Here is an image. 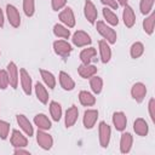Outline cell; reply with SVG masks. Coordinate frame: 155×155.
<instances>
[{
	"label": "cell",
	"mask_w": 155,
	"mask_h": 155,
	"mask_svg": "<svg viewBox=\"0 0 155 155\" xmlns=\"http://www.w3.org/2000/svg\"><path fill=\"white\" fill-rule=\"evenodd\" d=\"M96 27H97V31L105 39V41H107L108 44L114 45V44L116 42V38H117V36H116V31H115L111 27L107 25L105 22L98 21L97 24H96Z\"/></svg>",
	"instance_id": "6da1fadb"
},
{
	"label": "cell",
	"mask_w": 155,
	"mask_h": 155,
	"mask_svg": "<svg viewBox=\"0 0 155 155\" xmlns=\"http://www.w3.org/2000/svg\"><path fill=\"white\" fill-rule=\"evenodd\" d=\"M98 132H99V144H101V147L102 148H107L109 145L110 136H111L110 126L107 122L101 121L99 126H98Z\"/></svg>",
	"instance_id": "7a4b0ae2"
},
{
	"label": "cell",
	"mask_w": 155,
	"mask_h": 155,
	"mask_svg": "<svg viewBox=\"0 0 155 155\" xmlns=\"http://www.w3.org/2000/svg\"><path fill=\"white\" fill-rule=\"evenodd\" d=\"M53 50H54L56 54H58V56H61L63 58L68 57L73 51L71 45L65 40H56L53 42Z\"/></svg>",
	"instance_id": "3957f363"
},
{
	"label": "cell",
	"mask_w": 155,
	"mask_h": 155,
	"mask_svg": "<svg viewBox=\"0 0 155 155\" xmlns=\"http://www.w3.org/2000/svg\"><path fill=\"white\" fill-rule=\"evenodd\" d=\"M36 142L44 150H50L53 145V138L46 131H42V130H38Z\"/></svg>",
	"instance_id": "277c9868"
},
{
	"label": "cell",
	"mask_w": 155,
	"mask_h": 155,
	"mask_svg": "<svg viewBox=\"0 0 155 155\" xmlns=\"http://www.w3.org/2000/svg\"><path fill=\"white\" fill-rule=\"evenodd\" d=\"M71 40H73V44L75 46H78V47H84V46H87V45H90L92 42L91 36L84 30L75 31L73 34V39Z\"/></svg>",
	"instance_id": "5b68a950"
},
{
	"label": "cell",
	"mask_w": 155,
	"mask_h": 155,
	"mask_svg": "<svg viewBox=\"0 0 155 155\" xmlns=\"http://www.w3.org/2000/svg\"><path fill=\"white\" fill-rule=\"evenodd\" d=\"M6 15H7V19H8V23L13 27V28H18L19 24H21V16H19V12L18 10L13 6V5H7L6 6Z\"/></svg>",
	"instance_id": "8992f818"
},
{
	"label": "cell",
	"mask_w": 155,
	"mask_h": 155,
	"mask_svg": "<svg viewBox=\"0 0 155 155\" xmlns=\"http://www.w3.org/2000/svg\"><path fill=\"white\" fill-rule=\"evenodd\" d=\"M147 94V87L142 82H136L131 88V96L137 103H142Z\"/></svg>",
	"instance_id": "52a82bcc"
},
{
	"label": "cell",
	"mask_w": 155,
	"mask_h": 155,
	"mask_svg": "<svg viewBox=\"0 0 155 155\" xmlns=\"http://www.w3.org/2000/svg\"><path fill=\"white\" fill-rule=\"evenodd\" d=\"M97 119H98V110H96V109H87L84 113V117H82V124H84L85 128L91 130L96 125Z\"/></svg>",
	"instance_id": "ba28073f"
},
{
	"label": "cell",
	"mask_w": 155,
	"mask_h": 155,
	"mask_svg": "<svg viewBox=\"0 0 155 155\" xmlns=\"http://www.w3.org/2000/svg\"><path fill=\"white\" fill-rule=\"evenodd\" d=\"M84 13H85V17L86 19L91 23V24H94L96 21H97V8L94 6V4L91 1V0H86L85 1V6H84Z\"/></svg>",
	"instance_id": "9c48e42d"
},
{
	"label": "cell",
	"mask_w": 155,
	"mask_h": 155,
	"mask_svg": "<svg viewBox=\"0 0 155 155\" xmlns=\"http://www.w3.org/2000/svg\"><path fill=\"white\" fill-rule=\"evenodd\" d=\"M19 78H21V85H22L23 92L27 96H30L31 94V88H33L31 87V78L24 68H22L19 70Z\"/></svg>",
	"instance_id": "30bf717a"
},
{
	"label": "cell",
	"mask_w": 155,
	"mask_h": 155,
	"mask_svg": "<svg viewBox=\"0 0 155 155\" xmlns=\"http://www.w3.org/2000/svg\"><path fill=\"white\" fill-rule=\"evenodd\" d=\"M59 19L63 24H65V27L68 28H73L75 27V16L74 12L70 7H65L61 13H59Z\"/></svg>",
	"instance_id": "8fae6325"
},
{
	"label": "cell",
	"mask_w": 155,
	"mask_h": 155,
	"mask_svg": "<svg viewBox=\"0 0 155 155\" xmlns=\"http://www.w3.org/2000/svg\"><path fill=\"white\" fill-rule=\"evenodd\" d=\"M7 75H8V82L12 88H17L18 86V68L13 62H10L6 68Z\"/></svg>",
	"instance_id": "7c38bea8"
},
{
	"label": "cell",
	"mask_w": 155,
	"mask_h": 155,
	"mask_svg": "<svg viewBox=\"0 0 155 155\" xmlns=\"http://www.w3.org/2000/svg\"><path fill=\"white\" fill-rule=\"evenodd\" d=\"M122 19H124V23L127 28H132L136 23V15H134V11L131 6H128L127 4L124 6V11H122Z\"/></svg>",
	"instance_id": "4fadbf2b"
},
{
	"label": "cell",
	"mask_w": 155,
	"mask_h": 155,
	"mask_svg": "<svg viewBox=\"0 0 155 155\" xmlns=\"http://www.w3.org/2000/svg\"><path fill=\"white\" fill-rule=\"evenodd\" d=\"M78 116H79V109H78V107L71 105L70 108H68L67 111H65V116H64L65 127L74 126V124L78 121Z\"/></svg>",
	"instance_id": "5bb4252c"
},
{
	"label": "cell",
	"mask_w": 155,
	"mask_h": 155,
	"mask_svg": "<svg viewBox=\"0 0 155 155\" xmlns=\"http://www.w3.org/2000/svg\"><path fill=\"white\" fill-rule=\"evenodd\" d=\"M11 144L15 148H24L28 144V139L18 130H13L12 134H11Z\"/></svg>",
	"instance_id": "9a60e30c"
},
{
	"label": "cell",
	"mask_w": 155,
	"mask_h": 155,
	"mask_svg": "<svg viewBox=\"0 0 155 155\" xmlns=\"http://www.w3.org/2000/svg\"><path fill=\"white\" fill-rule=\"evenodd\" d=\"M98 47H99L101 61L103 63H108L111 58V48H110L109 44L105 40H99L98 41Z\"/></svg>",
	"instance_id": "2e32d148"
},
{
	"label": "cell",
	"mask_w": 155,
	"mask_h": 155,
	"mask_svg": "<svg viewBox=\"0 0 155 155\" xmlns=\"http://www.w3.org/2000/svg\"><path fill=\"white\" fill-rule=\"evenodd\" d=\"M78 73H79V75L81 76V78H84V79H90L91 76H93V75H96L97 74V67L96 65H93V64H81V65H79L78 67Z\"/></svg>",
	"instance_id": "e0dca14e"
},
{
	"label": "cell",
	"mask_w": 155,
	"mask_h": 155,
	"mask_svg": "<svg viewBox=\"0 0 155 155\" xmlns=\"http://www.w3.org/2000/svg\"><path fill=\"white\" fill-rule=\"evenodd\" d=\"M16 119H17V124H18V126L27 133V136L31 137V136L34 134V128H33L30 121L25 117V115H23V114H18V115L16 116Z\"/></svg>",
	"instance_id": "ac0fdd59"
},
{
	"label": "cell",
	"mask_w": 155,
	"mask_h": 155,
	"mask_svg": "<svg viewBox=\"0 0 155 155\" xmlns=\"http://www.w3.org/2000/svg\"><path fill=\"white\" fill-rule=\"evenodd\" d=\"M59 84H61V87L65 91H71L75 87V82H74L73 78L65 71L59 73Z\"/></svg>",
	"instance_id": "d6986e66"
},
{
	"label": "cell",
	"mask_w": 155,
	"mask_h": 155,
	"mask_svg": "<svg viewBox=\"0 0 155 155\" xmlns=\"http://www.w3.org/2000/svg\"><path fill=\"white\" fill-rule=\"evenodd\" d=\"M113 124L117 131H124L127 125V117L125 113L122 111H116L113 114Z\"/></svg>",
	"instance_id": "ffe728a7"
},
{
	"label": "cell",
	"mask_w": 155,
	"mask_h": 155,
	"mask_svg": "<svg viewBox=\"0 0 155 155\" xmlns=\"http://www.w3.org/2000/svg\"><path fill=\"white\" fill-rule=\"evenodd\" d=\"M132 143H133V138H132V134L126 132V133H122L121 134V138H120V151L122 154H127L130 153L131 148H132Z\"/></svg>",
	"instance_id": "44dd1931"
},
{
	"label": "cell",
	"mask_w": 155,
	"mask_h": 155,
	"mask_svg": "<svg viewBox=\"0 0 155 155\" xmlns=\"http://www.w3.org/2000/svg\"><path fill=\"white\" fill-rule=\"evenodd\" d=\"M133 130H134V132H136L138 136L144 137V136H147L148 132H149V126H148V124H147V121H145L144 119L138 117V119H136L134 122H133Z\"/></svg>",
	"instance_id": "7402d4cb"
},
{
	"label": "cell",
	"mask_w": 155,
	"mask_h": 155,
	"mask_svg": "<svg viewBox=\"0 0 155 155\" xmlns=\"http://www.w3.org/2000/svg\"><path fill=\"white\" fill-rule=\"evenodd\" d=\"M34 124H35V126H38L39 130H42V131H47L51 128V121L45 114L35 115L34 116Z\"/></svg>",
	"instance_id": "603a6c76"
},
{
	"label": "cell",
	"mask_w": 155,
	"mask_h": 155,
	"mask_svg": "<svg viewBox=\"0 0 155 155\" xmlns=\"http://www.w3.org/2000/svg\"><path fill=\"white\" fill-rule=\"evenodd\" d=\"M35 94H36V98L42 103V104H46L48 102V92L46 90V87L41 84V82H36L35 86Z\"/></svg>",
	"instance_id": "cb8c5ba5"
},
{
	"label": "cell",
	"mask_w": 155,
	"mask_h": 155,
	"mask_svg": "<svg viewBox=\"0 0 155 155\" xmlns=\"http://www.w3.org/2000/svg\"><path fill=\"white\" fill-rule=\"evenodd\" d=\"M79 101L84 107H92L96 104V97L87 91H81L79 93Z\"/></svg>",
	"instance_id": "d4e9b609"
},
{
	"label": "cell",
	"mask_w": 155,
	"mask_h": 155,
	"mask_svg": "<svg viewBox=\"0 0 155 155\" xmlns=\"http://www.w3.org/2000/svg\"><path fill=\"white\" fill-rule=\"evenodd\" d=\"M97 54V51L94 47H88V48H84L81 52H80V59L84 64H88L91 63V61L96 57Z\"/></svg>",
	"instance_id": "484cf974"
},
{
	"label": "cell",
	"mask_w": 155,
	"mask_h": 155,
	"mask_svg": "<svg viewBox=\"0 0 155 155\" xmlns=\"http://www.w3.org/2000/svg\"><path fill=\"white\" fill-rule=\"evenodd\" d=\"M40 75H41L44 82L46 84V86L48 88H54L56 87V78L51 71L45 70V69H40Z\"/></svg>",
	"instance_id": "4316f807"
},
{
	"label": "cell",
	"mask_w": 155,
	"mask_h": 155,
	"mask_svg": "<svg viewBox=\"0 0 155 155\" xmlns=\"http://www.w3.org/2000/svg\"><path fill=\"white\" fill-rule=\"evenodd\" d=\"M154 22H155V13L154 12H151L143 21V29L148 35H151L154 33Z\"/></svg>",
	"instance_id": "83f0119b"
},
{
	"label": "cell",
	"mask_w": 155,
	"mask_h": 155,
	"mask_svg": "<svg viewBox=\"0 0 155 155\" xmlns=\"http://www.w3.org/2000/svg\"><path fill=\"white\" fill-rule=\"evenodd\" d=\"M90 86H91V90L96 94H99L102 92V87H103V80H102V78H99L97 75L91 76L90 78Z\"/></svg>",
	"instance_id": "f1b7e54d"
},
{
	"label": "cell",
	"mask_w": 155,
	"mask_h": 155,
	"mask_svg": "<svg viewBox=\"0 0 155 155\" xmlns=\"http://www.w3.org/2000/svg\"><path fill=\"white\" fill-rule=\"evenodd\" d=\"M50 114L54 121H59L62 117V107L59 103L52 101L50 103Z\"/></svg>",
	"instance_id": "f546056e"
},
{
	"label": "cell",
	"mask_w": 155,
	"mask_h": 155,
	"mask_svg": "<svg viewBox=\"0 0 155 155\" xmlns=\"http://www.w3.org/2000/svg\"><path fill=\"white\" fill-rule=\"evenodd\" d=\"M103 16H104V19L107 21V23H109L110 25H117V24H119L117 15L114 13L110 8L104 7V8H103Z\"/></svg>",
	"instance_id": "4dcf8cb0"
},
{
	"label": "cell",
	"mask_w": 155,
	"mask_h": 155,
	"mask_svg": "<svg viewBox=\"0 0 155 155\" xmlns=\"http://www.w3.org/2000/svg\"><path fill=\"white\" fill-rule=\"evenodd\" d=\"M53 34L57 38H62V39H68L70 36V30L68 29V27H64L62 24H54L53 25Z\"/></svg>",
	"instance_id": "1f68e13d"
},
{
	"label": "cell",
	"mask_w": 155,
	"mask_h": 155,
	"mask_svg": "<svg viewBox=\"0 0 155 155\" xmlns=\"http://www.w3.org/2000/svg\"><path fill=\"white\" fill-rule=\"evenodd\" d=\"M144 52V45L139 41H136L131 45V48H130V54L132 58H139Z\"/></svg>",
	"instance_id": "d6a6232c"
},
{
	"label": "cell",
	"mask_w": 155,
	"mask_h": 155,
	"mask_svg": "<svg viewBox=\"0 0 155 155\" xmlns=\"http://www.w3.org/2000/svg\"><path fill=\"white\" fill-rule=\"evenodd\" d=\"M23 11L27 17H31L35 12V1L34 0H23Z\"/></svg>",
	"instance_id": "836d02e7"
},
{
	"label": "cell",
	"mask_w": 155,
	"mask_h": 155,
	"mask_svg": "<svg viewBox=\"0 0 155 155\" xmlns=\"http://www.w3.org/2000/svg\"><path fill=\"white\" fill-rule=\"evenodd\" d=\"M154 1H155V0H140V4H139L140 12H142L143 15L150 13L151 10H153V6H154Z\"/></svg>",
	"instance_id": "e575fe53"
},
{
	"label": "cell",
	"mask_w": 155,
	"mask_h": 155,
	"mask_svg": "<svg viewBox=\"0 0 155 155\" xmlns=\"http://www.w3.org/2000/svg\"><path fill=\"white\" fill-rule=\"evenodd\" d=\"M8 132H10V124L4 120H0V138L5 140L8 136Z\"/></svg>",
	"instance_id": "d590c367"
},
{
	"label": "cell",
	"mask_w": 155,
	"mask_h": 155,
	"mask_svg": "<svg viewBox=\"0 0 155 155\" xmlns=\"http://www.w3.org/2000/svg\"><path fill=\"white\" fill-rule=\"evenodd\" d=\"M10 85L8 82V75H7V71L4 70V69H0V88L1 90H5Z\"/></svg>",
	"instance_id": "8d00e7d4"
},
{
	"label": "cell",
	"mask_w": 155,
	"mask_h": 155,
	"mask_svg": "<svg viewBox=\"0 0 155 155\" xmlns=\"http://www.w3.org/2000/svg\"><path fill=\"white\" fill-rule=\"evenodd\" d=\"M148 108H149L150 119H151L153 122H155V99H154V98H150L149 104H148Z\"/></svg>",
	"instance_id": "74e56055"
},
{
	"label": "cell",
	"mask_w": 155,
	"mask_h": 155,
	"mask_svg": "<svg viewBox=\"0 0 155 155\" xmlns=\"http://www.w3.org/2000/svg\"><path fill=\"white\" fill-rule=\"evenodd\" d=\"M67 4V0H52V10L58 11L62 10Z\"/></svg>",
	"instance_id": "f35d334b"
},
{
	"label": "cell",
	"mask_w": 155,
	"mask_h": 155,
	"mask_svg": "<svg viewBox=\"0 0 155 155\" xmlns=\"http://www.w3.org/2000/svg\"><path fill=\"white\" fill-rule=\"evenodd\" d=\"M101 2L107 7H110L111 10H117L119 7V4L116 2V0H101Z\"/></svg>",
	"instance_id": "ab89813d"
},
{
	"label": "cell",
	"mask_w": 155,
	"mask_h": 155,
	"mask_svg": "<svg viewBox=\"0 0 155 155\" xmlns=\"http://www.w3.org/2000/svg\"><path fill=\"white\" fill-rule=\"evenodd\" d=\"M13 153H15L16 155H18V154H24V155H29V154H30V153H29L28 150H24L23 148H16Z\"/></svg>",
	"instance_id": "60d3db41"
},
{
	"label": "cell",
	"mask_w": 155,
	"mask_h": 155,
	"mask_svg": "<svg viewBox=\"0 0 155 155\" xmlns=\"http://www.w3.org/2000/svg\"><path fill=\"white\" fill-rule=\"evenodd\" d=\"M4 13H2V10L0 8V28H2L4 27Z\"/></svg>",
	"instance_id": "b9f144b4"
},
{
	"label": "cell",
	"mask_w": 155,
	"mask_h": 155,
	"mask_svg": "<svg viewBox=\"0 0 155 155\" xmlns=\"http://www.w3.org/2000/svg\"><path fill=\"white\" fill-rule=\"evenodd\" d=\"M116 2H117L119 5H121V6H125V5L127 4V0H116Z\"/></svg>",
	"instance_id": "7bdbcfd3"
}]
</instances>
